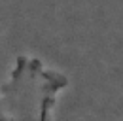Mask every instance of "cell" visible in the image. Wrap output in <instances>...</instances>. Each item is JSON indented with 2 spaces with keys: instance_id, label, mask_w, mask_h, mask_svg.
<instances>
[{
  "instance_id": "1",
  "label": "cell",
  "mask_w": 123,
  "mask_h": 121,
  "mask_svg": "<svg viewBox=\"0 0 123 121\" xmlns=\"http://www.w3.org/2000/svg\"><path fill=\"white\" fill-rule=\"evenodd\" d=\"M44 121H51V119H44Z\"/></svg>"
}]
</instances>
